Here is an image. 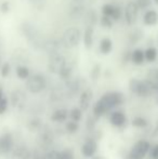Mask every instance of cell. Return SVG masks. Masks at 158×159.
<instances>
[{"instance_id": "7c38bea8", "label": "cell", "mask_w": 158, "mask_h": 159, "mask_svg": "<svg viewBox=\"0 0 158 159\" xmlns=\"http://www.w3.org/2000/svg\"><path fill=\"white\" fill-rule=\"evenodd\" d=\"M11 101L14 108H23L26 102V96L21 90H15L11 94Z\"/></svg>"}, {"instance_id": "9a60e30c", "label": "cell", "mask_w": 158, "mask_h": 159, "mask_svg": "<svg viewBox=\"0 0 158 159\" xmlns=\"http://www.w3.org/2000/svg\"><path fill=\"white\" fill-rule=\"evenodd\" d=\"M30 156H32V153H30L29 149L26 146L21 145V146L16 147L14 149L11 159H30Z\"/></svg>"}, {"instance_id": "d4e9b609", "label": "cell", "mask_w": 158, "mask_h": 159, "mask_svg": "<svg viewBox=\"0 0 158 159\" xmlns=\"http://www.w3.org/2000/svg\"><path fill=\"white\" fill-rule=\"evenodd\" d=\"M84 23L87 24V26H93L95 25L97 23V14L93 10H89V11H86V14H84Z\"/></svg>"}, {"instance_id": "5b68a950", "label": "cell", "mask_w": 158, "mask_h": 159, "mask_svg": "<svg viewBox=\"0 0 158 159\" xmlns=\"http://www.w3.org/2000/svg\"><path fill=\"white\" fill-rule=\"evenodd\" d=\"M47 86V80L42 75L36 74V75L29 76L26 79V89L29 91L30 93H39L42 90H44Z\"/></svg>"}, {"instance_id": "ac0fdd59", "label": "cell", "mask_w": 158, "mask_h": 159, "mask_svg": "<svg viewBox=\"0 0 158 159\" xmlns=\"http://www.w3.org/2000/svg\"><path fill=\"white\" fill-rule=\"evenodd\" d=\"M86 14V10H84V4L81 3H76V6L72 7L70 11V16L73 20H80Z\"/></svg>"}, {"instance_id": "e0dca14e", "label": "cell", "mask_w": 158, "mask_h": 159, "mask_svg": "<svg viewBox=\"0 0 158 159\" xmlns=\"http://www.w3.org/2000/svg\"><path fill=\"white\" fill-rule=\"evenodd\" d=\"M145 80L150 84V86L153 88V90L158 91V69L157 68L150 69Z\"/></svg>"}, {"instance_id": "60d3db41", "label": "cell", "mask_w": 158, "mask_h": 159, "mask_svg": "<svg viewBox=\"0 0 158 159\" xmlns=\"http://www.w3.org/2000/svg\"><path fill=\"white\" fill-rule=\"evenodd\" d=\"M0 10H1L2 13H8L9 10H10V3L9 1H3L1 4H0Z\"/></svg>"}, {"instance_id": "f907efd6", "label": "cell", "mask_w": 158, "mask_h": 159, "mask_svg": "<svg viewBox=\"0 0 158 159\" xmlns=\"http://www.w3.org/2000/svg\"><path fill=\"white\" fill-rule=\"evenodd\" d=\"M42 159H43V158H42Z\"/></svg>"}, {"instance_id": "603a6c76", "label": "cell", "mask_w": 158, "mask_h": 159, "mask_svg": "<svg viewBox=\"0 0 158 159\" xmlns=\"http://www.w3.org/2000/svg\"><path fill=\"white\" fill-rule=\"evenodd\" d=\"M67 116H68V111H66V109H64V108H61V109H57V111H55L54 113L52 114V116H51V119H52L53 121H55V122H63L64 120H66Z\"/></svg>"}, {"instance_id": "7402d4cb", "label": "cell", "mask_w": 158, "mask_h": 159, "mask_svg": "<svg viewBox=\"0 0 158 159\" xmlns=\"http://www.w3.org/2000/svg\"><path fill=\"white\" fill-rule=\"evenodd\" d=\"M113 49V42L110 38H103L100 42V51L103 54H110Z\"/></svg>"}, {"instance_id": "3957f363", "label": "cell", "mask_w": 158, "mask_h": 159, "mask_svg": "<svg viewBox=\"0 0 158 159\" xmlns=\"http://www.w3.org/2000/svg\"><path fill=\"white\" fill-rule=\"evenodd\" d=\"M81 39V33L77 27L67 28L61 38L62 44L65 49H73L77 47Z\"/></svg>"}, {"instance_id": "8d00e7d4", "label": "cell", "mask_w": 158, "mask_h": 159, "mask_svg": "<svg viewBox=\"0 0 158 159\" xmlns=\"http://www.w3.org/2000/svg\"><path fill=\"white\" fill-rule=\"evenodd\" d=\"M135 2H137L139 9H142V10L148 9L151 4H152V0H137Z\"/></svg>"}, {"instance_id": "b9f144b4", "label": "cell", "mask_w": 158, "mask_h": 159, "mask_svg": "<svg viewBox=\"0 0 158 159\" xmlns=\"http://www.w3.org/2000/svg\"><path fill=\"white\" fill-rule=\"evenodd\" d=\"M151 156H152L153 159H158V145L154 147L151 152Z\"/></svg>"}, {"instance_id": "6da1fadb", "label": "cell", "mask_w": 158, "mask_h": 159, "mask_svg": "<svg viewBox=\"0 0 158 159\" xmlns=\"http://www.w3.org/2000/svg\"><path fill=\"white\" fill-rule=\"evenodd\" d=\"M124 95L120 92H108L104 94L95 103L94 107H93V115L97 118H100L103 116L106 111L110 109L114 108V107L118 106V105L124 103Z\"/></svg>"}, {"instance_id": "836d02e7", "label": "cell", "mask_w": 158, "mask_h": 159, "mask_svg": "<svg viewBox=\"0 0 158 159\" xmlns=\"http://www.w3.org/2000/svg\"><path fill=\"white\" fill-rule=\"evenodd\" d=\"M132 126H134L137 128H144L147 126V121L142 117H137L132 120Z\"/></svg>"}, {"instance_id": "2e32d148", "label": "cell", "mask_w": 158, "mask_h": 159, "mask_svg": "<svg viewBox=\"0 0 158 159\" xmlns=\"http://www.w3.org/2000/svg\"><path fill=\"white\" fill-rule=\"evenodd\" d=\"M143 23L147 26H154L158 23V13L155 10H147L143 15Z\"/></svg>"}, {"instance_id": "30bf717a", "label": "cell", "mask_w": 158, "mask_h": 159, "mask_svg": "<svg viewBox=\"0 0 158 159\" xmlns=\"http://www.w3.org/2000/svg\"><path fill=\"white\" fill-rule=\"evenodd\" d=\"M63 44H62V41L57 39H48L46 40L43 46V50L50 54H54V53H61V50L63 49Z\"/></svg>"}, {"instance_id": "ffe728a7", "label": "cell", "mask_w": 158, "mask_h": 159, "mask_svg": "<svg viewBox=\"0 0 158 159\" xmlns=\"http://www.w3.org/2000/svg\"><path fill=\"white\" fill-rule=\"evenodd\" d=\"M131 61L135 65H142L145 61V54L142 49H135L131 52Z\"/></svg>"}, {"instance_id": "681fc988", "label": "cell", "mask_w": 158, "mask_h": 159, "mask_svg": "<svg viewBox=\"0 0 158 159\" xmlns=\"http://www.w3.org/2000/svg\"><path fill=\"white\" fill-rule=\"evenodd\" d=\"M154 1H155V3L158 4V0H154Z\"/></svg>"}, {"instance_id": "44dd1931", "label": "cell", "mask_w": 158, "mask_h": 159, "mask_svg": "<svg viewBox=\"0 0 158 159\" xmlns=\"http://www.w3.org/2000/svg\"><path fill=\"white\" fill-rule=\"evenodd\" d=\"M111 122L115 127H121L126 122V116L121 111H114L111 116Z\"/></svg>"}, {"instance_id": "7dc6e473", "label": "cell", "mask_w": 158, "mask_h": 159, "mask_svg": "<svg viewBox=\"0 0 158 159\" xmlns=\"http://www.w3.org/2000/svg\"><path fill=\"white\" fill-rule=\"evenodd\" d=\"M93 159H104V158L102 157V156H97V157H94Z\"/></svg>"}, {"instance_id": "cb8c5ba5", "label": "cell", "mask_w": 158, "mask_h": 159, "mask_svg": "<svg viewBox=\"0 0 158 159\" xmlns=\"http://www.w3.org/2000/svg\"><path fill=\"white\" fill-rule=\"evenodd\" d=\"M72 74H73V65L66 62L65 66H64L63 68H62V70L60 71L59 76L63 80H68V79H70V77H72Z\"/></svg>"}, {"instance_id": "d6a6232c", "label": "cell", "mask_w": 158, "mask_h": 159, "mask_svg": "<svg viewBox=\"0 0 158 159\" xmlns=\"http://www.w3.org/2000/svg\"><path fill=\"white\" fill-rule=\"evenodd\" d=\"M59 159H74V152L70 148H65L64 151L60 152Z\"/></svg>"}, {"instance_id": "f35d334b", "label": "cell", "mask_w": 158, "mask_h": 159, "mask_svg": "<svg viewBox=\"0 0 158 159\" xmlns=\"http://www.w3.org/2000/svg\"><path fill=\"white\" fill-rule=\"evenodd\" d=\"M122 16V11L119 7L115 6V10H114V13L112 15V20L113 21H119Z\"/></svg>"}, {"instance_id": "f1b7e54d", "label": "cell", "mask_w": 158, "mask_h": 159, "mask_svg": "<svg viewBox=\"0 0 158 159\" xmlns=\"http://www.w3.org/2000/svg\"><path fill=\"white\" fill-rule=\"evenodd\" d=\"M115 10V6L111 3H106L102 7V12H103V15H106V16H110L112 19V15L114 13Z\"/></svg>"}, {"instance_id": "ab89813d", "label": "cell", "mask_w": 158, "mask_h": 159, "mask_svg": "<svg viewBox=\"0 0 158 159\" xmlns=\"http://www.w3.org/2000/svg\"><path fill=\"white\" fill-rule=\"evenodd\" d=\"M7 108H8V100L3 96V98L0 100V115L6 113Z\"/></svg>"}, {"instance_id": "4dcf8cb0", "label": "cell", "mask_w": 158, "mask_h": 159, "mask_svg": "<svg viewBox=\"0 0 158 159\" xmlns=\"http://www.w3.org/2000/svg\"><path fill=\"white\" fill-rule=\"evenodd\" d=\"M70 118H72V120H74V121H77L78 122L80 119H81L82 117V111L81 108H77V107H75V108L72 109V111H70Z\"/></svg>"}, {"instance_id": "4316f807", "label": "cell", "mask_w": 158, "mask_h": 159, "mask_svg": "<svg viewBox=\"0 0 158 159\" xmlns=\"http://www.w3.org/2000/svg\"><path fill=\"white\" fill-rule=\"evenodd\" d=\"M66 94V91H64L62 88H55L52 90L50 94V98L53 102H59V101L63 100V98Z\"/></svg>"}, {"instance_id": "7a4b0ae2", "label": "cell", "mask_w": 158, "mask_h": 159, "mask_svg": "<svg viewBox=\"0 0 158 159\" xmlns=\"http://www.w3.org/2000/svg\"><path fill=\"white\" fill-rule=\"evenodd\" d=\"M21 32L33 48H35L36 50H43L46 39L42 38L41 34L39 33V30L34 24L29 22H24L21 25Z\"/></svg>"}, {"instance_id": "9c48e42d", "label": "cell", "mask_w": 158, "mask_h": 159, "mask_svg": "<svg viewBox=\"0 0 158 159\" xmlns=\"http://www.w3.org/2000/svg\"><path fill=\"white\" fill-rule=\"evenodd\" d=\"M38 143L40 146L43 148H48L53 143V133L49 128L41 127L39 129V135H38Z\"/></svg>"}, {"instance_id": "bcb514c9", "label": "cell", "mask_w": 158, "mask_h": 159, "mask_svg": "<svg viewBox=\"0 0 158 159\" xmlns=\"http://www.w3.org/2000/svg\"><path fill=\"white\" fill-rule=\"evenodd\" d=\"M3 98V89H2V87L0 86V100Z\"/></svg>"}, {"instance_id": "8fae6325", "label": "cell", "mask_w": 158, "mask_h": 159, "mask_svg": "<svg viewBox=\"0 0 158 159\" xmlns=\"http://www.w3.org/2000/svg\"><path fill=\"white\" fill-rule=\"evenodd\" d=\"M13 146V139L11 134H3L0 136V155L10 153Z\"/></svg>"}, {"instance_id": "d6986e66", "label": "cell", "mask_w": 158, "mask_h": 159, "mask_svg": "<svg viewBox=\"0 0 158 159\" xmlns=\"http://www.w3.org/2000/svg\"><path fill=\"white\" fill-rule=\"evenodd\" d=\"M93 35H94V30L93 27L91 26H87L84 33V43L87 49H91L93 46Z\"/></svg>"}, {"instance_id": "f546056e", "label": "cell", "mask_w": 158, "mask_h": 159, "mask_svg": "<svg viewBox=\"0 0 158 159\" xmlns=\"http://www.w3.org/2000/svg\"><path fill=\"white\" fill-rule=\"evenodd\" d=\"M100 75H101V66H100L99 64H95L94 66L92 67V69H91L90 77L93 81H95V80L99 79Z\"/></svg>"}, {"instance_id": "277c9868", "label": "cell", "mask_w": 158, "mask_h": 159, "mask_svg": "<svg viewBox=\"0 0 158 159\" xmlns=\"http://www.w3.org/2000/svg\"><path fill=\"white\" fill-rule=\"evenodd\" d=\"M129 88H130L131 92H133L138 96H141V98H147L154 92L153 88L146 80H139L135 78L130 80Z\"/></svg>"}, {"instance_id": "f6af8a7d", "label": "cell", "mask_w": 158, "mask_h": 159, "mask_svg": "<svg viewBox=\"0 0 158 159\" xmlns=\"http://www.w3.org/2000/svg\"><path fill=\"white\" fill-rule=\"evenodd\" d=\"M154 135L158 136V122H157L156 127H155V130H154Z\"/></svg>"}, {"instance_id": "484cf974", "label": "cell", "mask_w": 158, "mask_h": 159, "mask_svg": "<svg viewBox=\"0 0 158 159\" xmlns=\"http://www.w3.org/2000/svg\"><path fill=\"white\" fill-rule=\"evenodd\" d=\"M144 54H145V60L150 63L156 61L157 55H158V50L155 47H150L144 51Z\"/></svg>"}, {"instance_id": "4fadbf2b", "label": "cell", "mask_w": 158, "mask_h": 159, "mask_svg": "<svg viewBox=\"0 0 158 159\" xmlns=\"http://www.w3.org/2000/svg\"><path fill=\"white\" fill-rule=\"evenodd\" d=\"M97 149V144L94 140H88L81 148V153L84 157H92Z\"/></svg>"}, {"instance_id": "c3c4849f", "label": "cell", "mask_w": 158, "mask_h": 159, "mask_svg": "<svg viewBox=\"0 0 158 159\" xmlns=\"http://www.w3.org/2000/svg\"><path fill=\"white\" fill-rule=\"evenodd\" d=\"M1 65H2V60H1V57H0V68H1Z\"/></svg>"}, {"instance_id": "83f0119b", "label": "cell", "mask_w": 158, "mask_h": 159, "mask_svg": "<svg viewBox=\"0 0 158 159\" xmlns=\"http://www.w3.org/2000/svg\"><path fill=\"white\" fill-rule=\"evenodd\" d=\"M16 75L20 79L25 80L29 77V69L24 65H20V66L16 67Z\"/></svg>"}, {"instance_id": "ba28073f", "label": "cell", "mask_w": 158, "mask_h": 159, "mask_svg": "<svg viewBox=\"0 0 158 159\" xmlns=\"http://www.w3.org/2000/svg\"><path fill=\"white\" fill-rule=\"evenodd\" d=\"M139 7H138L135 1H130L127 3L126 8H124V20L128 25H133L137 22L138 15H139Z\"/></svg>"}, {"instance_id": "e575fe53", "label": "cell", "mask_w": 158, "mask_h": 159, "mask_svg": "<svg viewBox=\"0 0 158 159\" xmlns=\"http://www.w3.org/2000/svg\"><path fill=\"white\" fill-rule=\"evenodd\" d=\"M101 24L103 27L105 28H112L113 26V20L111 19L110 16H106V15H103L101 17Z\"/></svg>"}, {"instance_id": "1f68e13d", "label": "cell", "mask_w": 158, "mask_h": 159, "mask_svg": "<svg viewBox=\"0 0 158 159\" xmlns=\"http://www.w3.org/2000/svg\"><path fill=\"white\" fill-rule=\"evenodd\" d=\"M41 127H42V124L38 118H34V119L30 120V122L28 124V129H29L30 131H37V130H39Z\"/></svg>"}, {"instance_id": "52a82bcc", "label": "cell", "mask_w": 158, "mask_h": 159, "mask_svg": "<svg viewBox=\"0 0 158 159\" xmlns=\"http://www.w3.org/2000/svg\"><path fill=\"white\" fill-rule=\"evenodd\" d=\"M66 64V59L62 53H54V54L49 55V62H48V69L50 73L59 75L60 71L62 70Z\"/></svg>"}, {"instance_id": "ee69618b", "label": "cell", "mask_w": 158, "mask_h": 159, "mask_svg": "<svg viewBox=\"0 0 158 159\" xmlns=\"http://www.w3.org/2000/svg\"><path fill=\"white\" fill-rule=\"evenodd\" d=\"M76 3H81V4H84V3H86L87 1H89V0H74Z\"/></svg>"}, {"instance_id": "74e56055", "label": "cell", "mask_w": 158, "mask_h": 159, "mask_svg": "<svg viewBox=\"0 0 158 159\" xmlns=\"http://www.w3.org/2000/svg\"><path fill=\"white\" fill-rule=\"evenodd\" d=\"M11 70V66L9 63H4L1 65V68H0V74H1L2 77H8L9 74Z\"/></svg>"}, {"instance_id": "d590c367", "label": "cell", "mask_w": 158, "mask_h": 159, "mask_svg": "<svg viewBox=\"0 0 158 159\" xmlns=\"http://www.w3.org/2000/svg\"><path fill=\"white\" fill-rule=\"evenodd\" d=\"M78 124H77V121H70L67 125H66V131L68 132V133H75V132L78 130Z\"/></svg>"}, {"instance_id": "8992f818", "label": "cell", "mask_w": 158, "mask_h": 159, "mask_svg": "<svg viewBox=\"0 0 158 159\" xmlns=\"http://www.w3.org/2000/svg\"><path fill=\"white\" fill-rule=\"evenodd\" d=\"M150 143L147 141L141 140L134 144V146L129 152L127 159H143L150 151Z\"/></svg>"}, {"instance_id": "5bb4252c", "label": "cell", "mask_w": 158, "mask_h": 159, "mask_svg": "<svg viewBox=\"0 0 158 159\" xmlns=\"http://www.w3.org/2000/svg\"><path fill=\"white\" fill-rule=\"evenodd\" d=\"M91 100H92V91L90 89H86L84 91H82L79 100L81 111H87L89 108V106L91 104Z\"/></svg>"}, {"instance_id": "7bdbcfd3", "label": "cell", "mask_w": 158, "mask_h": 159, "mask_svg": "<svg viewBox=\"0 0 158 159\" xmlns=\"http://www.w3.org/2000/svg\"><path fill=\"white\" fill-rule=\"evenodd\" d=\"M30 2H33V3H35L37 7H39V4H41L42 2L44 1V0H29Z\"/></svg>"}]
</instances>
